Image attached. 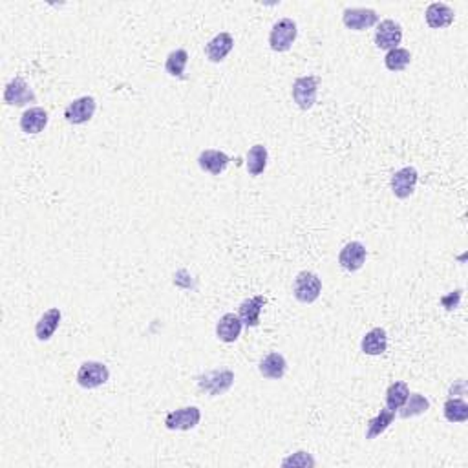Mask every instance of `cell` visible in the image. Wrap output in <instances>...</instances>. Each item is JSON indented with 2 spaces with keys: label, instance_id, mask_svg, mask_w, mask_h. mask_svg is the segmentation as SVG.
Here are the masks:
<instances>
[{
  "label": "cell",
  "instance_id": "cell-1",
  "mask_svg": "<svg viewBox=\"0 0 468 468\" xmlns=\"http://www.w3.org/2000/svg\"><path fill=\"white\" fill-rule=\"evenodd\" d=\"M322 293V280L318 278L311 271H302L298 273L293 284V295L302 304H313Z\"/></svg>",
  "mask_w": 468,
  "mask_h": 468
},
{
  "label": "cell",
  "instance_id": "cell-2",
  "mask_svg": "<svg viewBox=\"0 0 468 468\" xmlns=\"http://www.w3.org/2000/svg\"><path fill=\"white\" fill-rule=\"evenodd\" d=\"M298 28L293 18H280L269 33V46L273 52H288L297 40Z\"/></svg>",
  "mask_w": 468,
  "mask_h": 468
},
{
  "label": "cell",
  "instance_id": "cell-3",
  "mask_svg": "<svg viewBox=\"0 0 468 468\" xmlns=\"http://www.w3.org/2000/svg\"><path fill=\"white\" fill-rule=\"evenodd\" d=\"M234 384V374L231 369H212L198 377L200 390L207 391L209 396H224L225 391L231 390Z\"/></svg>",
  "mask_w": 468,
  "mask_h": 468
},
{
  "label": "cell",
  "instance_id": "cell-4",
  "mask_svg": "<svg viewBox=\"0 0 468 468\" xmlns=\"http://www.w3.org/2000/svg\"><path fill=\"white\" fill-rule=\"evenodd\" d=\"M108 379H110V371H108L107 364L97 361L82 362L77 371V384L86 390L103 386L104 383H108Z\"/></svg>",
  "mask_w": 468,
  "mask_h": 468
},
{
  "label": "cell",
  "instance_id": "cell-5",
  "mask_svg": "<svg viewBox=\"0 0 468 468\" xmlns=\"http://www.w3.org/2000/svg\"><path fill=\"white\" fill-rule=\"evenodd\" d=\"M318 92V79L315 75H305L298 77L293 82V99L302 110H311L317 103Z\"/></svg>",
  "mask_w": 468,
  "mask_h": 468
},
{
  "label": "cell",
  "instance_id": "cell-6",
  "mask_svg": "<svg viewBox=\"0 0 468 468\" xmlns=\"http://www.w3.org/2000/svg\"><path fill=\"white\" fill-rule=\"evenodd\" d=\"M202 421V412L196 406H185V408L174 410V412L167 413L165 417V426L168 430H181V432H187V430H192L200 425Z\"/></svg>",
  "mask_w": 468,
  "mask_h": 468
},
{
  "label": "cell",
  "instance_id": "cell-7",
  "mask_svg": "<svg viewBox=\"0 0 468 468\" xmlns=\"http://www.w3.org/2000/svg\"><path fill=\"white\" fill-rule=\"evenodd\" d=\"M95 108H97V103H95L94 97L85 95V97H79V99L72 101V103L66 107L65 117L72 125H85V123H88V121L94 117Z\"/></svg>",
  "mask_w": 468,
  "mask_h": 468
},
{
  "label": "cell",
  "instance_id": "cell-8",
  "mask_svg": "<svg viewBox=\"0 0 468 468\" xmlns=\"http://www.w3.org/2000/svg\"><path fill=\"white\" fill-rule=\"evenodd\" d=\"M344 26L355 31H364L375 26L379 22V15L375 9L369 8H348L342 15Z\"/></svg>",
  "mask_w": 468,
  "mask_h": 468
},
{
  "label": "cell",
  "instance_id": "cell-9",
  "mask_svg": "<svg viewBox=\"0 0 468 468\" xmlns=\"http://www.w3.org/2000/svg\"><path fill=\"white\" fill-rule=\"evenodd\" d=\"M419 181V172L413 167H404L397 170L391 176V192L396 194V198L406 200L410 198L415 190V185Z\"/></svg>",
  "mask_w": 468,
  "mask_h": 468
},
{
  "label": "cell",
  "instance_id": "cell-10",
  "mask_svg": "<svg viewBox=\"0 0 468 468\" xmlns=\"http://www.w3.org/2000/svg\"><path fill=\"white\" fill-rule=\"evenodd\" d=\"M4 103L9 107H26L28 103H35V94L24 79L15 77L6 86Z\"/></svg>",
  "mask_w": 468,
  "mask_h": 468
},
{
  "label": "cell",
  "instance_id": "cell-11",
  "mask_svg": "<svg viewBox=\"0 0 468 468\" xmlns=\"http://www.w3.org/2000/svg\"><path fill=\"white\" fill-rule=\"evenodd\" d=\"M401 40H403V28L397 24L396 21H383L379 24L377 31H375V44L381 50H393V48H399Z\"/></svg>",
  "mask_w": 468,
  "mask_h": 468
},
{
  "label": "cell",
  "instance_id": "cell-12",
  "mask_svg": "<svg viewBox=\"0 0 468 468\" xmlns=\"http://www.w3.org/2000/svg\"><path fill=\"white\" fill-rule=\"evenodd\" d=\"M366 262V247L361 241H349L339 254V263L346 271H359Z\"/></svg>",
  "mask_w": 468,
  "mask_h": 468
},
{
  "label": "cell",
  "instance_id": "cell-13",
  "mask_svg": "<svg viewBox=\"0 0 468 468\" xmlns=\"http://www.w3.org/2000/svg\"><path fill=\"white\" fill-rule=\"evenodd\" d=\"M266 302L267 298L263 295H256V297L241 302L240 310H238V317H240L241 324L247 327H256L260 324V315H262Z\"/></svg>",
  "mask_w": 468,
  "mask_h": 468
},
{
  "label": "cell",
  "instance_id": "cell-14",
  "mask_svg": "<svg viewBox=\"0 0 468 468\" xmlns=\"http://www.w3.org/2000/svg\"><path fill=\"white\" fill-rule=\"evenodd\" d=\"M229 161H231V159H229V156L225 154V152L214 151V148H207L198 158L200 168L212 174V176H219V174L227 168Z\"/></svg>",
  "mask_w": 468,
  "mask_h": 468
},
{
  "label": "cell",
  "instance_id": "cell-15",
  "mask_svg": "<svg viewBox=\"0 0 468 468\" xmlns=\"http://www.w3.org/2000/svg\"><path fill=\"white\" fill-rule=\"evenodd\" d=\"M426 24L434 30L448 28L454 22V9L445 2H434L426 8Z\"/></svg>",
  "mask_w": 468,
  "mask_h": 468
},
{
  "label": "cell",
  "instance_id": "cell-16",
  "mask_svg": "<svg viewBox=\"0 0 468 468\" xmlns=\"http://www.w3.org/2000/svg\"><path fill=\"white\" fill-rule=\"evenodd\" d=\"M232 48H234V39H232V35L224 31V33H218L214 39H211L207 43L205 53L211 62H222V60L232 52Z\"/></svg>",
  "mask_w": 468,
  "mask_h": 468
},
{
  "label": "cell",
  "instance_id": "cell-17",
  "mask_svg": "<svg viewBox=\"0 0 468 468\" xmlns=\"http://www.w3.org/2000/svg\"><path fill=\"white\" fill-rule=\"evenodd\" d=\"M241 320L238 315L234 313H227L224 317L219 318L218 324H216V335L222 342H236L238 337L241 333Z\"/></svg>",
  "mask_w": 468,
  "mask_h": 468
},
{
  "label": "cell",
  "instance_id": "cell-18",
  "mask_svg": "<svg viewBox=\"0 0 468 468\" xmlns=\"http://www.w3.org/2000/svg\"><path fill=\"white\" fill-rule=\"evenodd\" d=\"M258 369H260L262 377L271 379V381H278V379H282L285 375L288 362H285V359L282 353L273 352V353H269L267 357H263L262 361H260Z\"/></svg>",
  "mask_w": 468,
  "mask_h": 468
},
{
  "label": "cell",
  "instance_id": "cell-19",
  "mask_svg": "<svg viewBox=\"0 0 468 468\" xmlns=\"http://www.w3.org/2000/svg\"><path fill=\"white\" fill-rule=\"evenodd\" d=\"M48 112L40 107H33L21 116V129L24 134H39L48 125Z\"/></svg>",
  "mask_w": 468,
  "mask_h": 468
},
{
  "label": "cell",
  "instance_id": "cell-20",
  "mask_svg": "<svg viewBox=\"0 0 468 468\" xmlns=\"http://www.w3.org/2000/svg\"><path fill=\"white\" fill-rule=\"evenodd\" d=\"M60 311L57 308H52V310H48L43 317L39 318V322L35 326V337L40 340V342H46V340L52 339L55 335L57 327L60 324Z\"/></svg>",
  "mask_w": 468,
  "mask_h": 468
},
{
  "label": "cell",
  "instance_id": "cell-21",
  "mask_svg": "<svg viewBox=\"0 0 468 468\" xmlns=\"http://www.w3.org/2000/svg\"><path fill=\"white\" fill-rule=\"evenodd\" d=\"M388 348V335L383 327H374L368 331L361 342V349L366 355H383Z\"/></svg>",
  "mask_w": 468,
  "mask_h": 468
},
{
  "label": "cell",
  "instance_id": "cell-22",
  "mask_svg": "<svg viewBox=\"0 0 468 468\" xmlns=\"http://www.w3.org/2000/svg\"><path fill=\"white\" fill-rule=\"evenodd\" d=\"M396 419V412H391V410L384 408L377 413V417L374 419H369L368 421V430H366V439L368 441H374L375 437H379L381 434H384L390 425Z\"/></svg>",
  "mask_w": 468,
  "mask_h": 468
},
{
  "label": "cell",
  "instance_id": "cell-23",
  "mask_svg": "<svg viewBox=\"0 0 468 468\" xmlns=\"http://www.w3.org/2000/svg\"><path fill=\"white\" fill-rule=\"evenodd\" d=\"M399 410V415L403 417V419L423 415V413L430 410V401L426 399L425 396H421V393H410L406 403H404Z\"/></svg>",
  "mask_w": 468,
  "mask_h": 468
},
{
  "label": "cell",
  "instance_id": "cell-24",
  "mask_svg": "<svg viewBox=\"0 0 468 468\" xmlns=\"http://www.w3.org/2000/svg\"><path fill=\"white\" fill-rule=\"evenodd\" d=\"M267 148L263 145H254L251 146L247 152V170L251 176H260L267 167Z\"/></svg>",
  "mask_w": 468,
  "mask_h": 468
},
{
  "label": "cell",
  "instance_id": "cell-25",
  "mask_svg": "<svg viewBox=\"0 0 468 468\" xmlns=\"http://www.w3.org/2000/svg\"><path fill=\"white\" fill-rule=\"evenodd\" d=\"M410 396V388L408 384L403 383V381H397V383L390 384V388L386 390V408L396 412L406 403Z\"/></svg>",
  "mask_w": 468,
  "mask_h": 468
},
{
  "label": "cell",
  "instance_id": "cell-26",
  "mask_svg": "<svg viewBox=\"0 0 468 468\" xmlns=\"http://www.w3.org/2000/svg\"><path fill=\"white\" fill-rule=\"evenodd\" d=\"M187 62H189V53L185 52V50H174V52L168 53L167 60H165V70L172 77L183 79Z\"/></svg>",
  "mask_w": 468,
  "mask_h": 468
},
{
  "label": "cell",
  "instance_id": "cell-27",
  "mask_svg": "<svg viewBox=\"0 0 468 468\" xmlns=\"http://www.w3.org/2000/svg\"><path fill=\"white\" fill-rule=\"evenodd\" d=\"M412 62V53L406 48H393L384 57V65L390 72H403Z\"/></svg>",
  "mask_w": 468,
  "mask_h": 468
},
{
  "label": "cell",
  "instance_id": "cell-28",
  "mask_svg": "<svg viewBox=\"0 0 468 468\" xmlns=\"http://www.w3.org/2000/svg\"><path fill=\"white\" fill-rule=\"evenodd\" d=\"M442 413L450 423H464L468 419V404L463 399H448L442 406Z\"/></svg>",
  "mask_w": 468,
  "mask_h": 468
},
{
  "label": "cell",
  "instance_id": "cell-29",
  "mask_svg": "<svg viewBox=\"0 0 468 468\" xmlns=\"http://www.w3.org/2000/svg\"><path fill=\"white\" fill-rule=\"evenodd\" d=\"M317 461L311 457L308 452H297V454L289 455L282 461V467H300V468H308V467H315Z\"/></svg>",
  "mask_w": 468,
  "mask_h": 468
},
{
  "label": "cell",
  "instance_id": "cell-30",
  "mask_svg": "<svg viewBox=\"0 0 468 468\" xmlns=\"http://www.w3.org/2000/svg\"><path fill=\"white\" fill-rule=\"evenodd\" d=\"M461 293H463V291H461V289H457V291L450 293V295H447V297H442V298H441V304L445 305V308H447L448 311L455 310V308H457V305H459Z\"/></svg>",
  "mask_w": 468,
  "mask_h": 468
}]
</instances>
